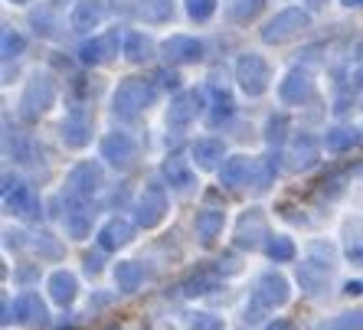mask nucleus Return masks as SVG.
I'll use <instances>...</instances> for the list:
<instances>
[{
    "instance_id": "f257e3e1",
    "label": "nucleus",
    "mask_w": 363,
    "mask_h": 330,
    "mask_svg": "<svg viewBox=\"0 0 363 330\" xmlns=\"http://www.w3.org/2000/svg\"><path fill=\"white\" fill-rule=\"evenodd\" d=\"M304 23H308V17H304V13H298V10H285V13H279V17L269 23L265 40H285V36H291L298 26H304Z\"/></svg>"
},
{
    "instance_id": "6e6552de",
    "label": "nucleus",
    "mask_w": 363,
    "mask_h": 330,
    "mask_svg": "<svg viewBox=\"0 0 363 330\" xmlns=\"http://www.w3.org/2000/svg\"><path fill=\"white\" fill-rule=\"evenodd\" d=\"M17 4H23V0H17Z\"/></svg>"
},
{
    "instance_id": "39448f33",
    "label": "nucleus",
    "mask_w": 363,
    "mask_h": 330,
    "mask_svg": "<svg viewBox=\"0 0 363 330\" xmlns=\"http://www.w3.org/2000/svg\"><path fill=\"white\" fill-rule=\"evenodd\" d=\"M186 7H190V13H194V17H210L213 13V0H186Z\"/></svg>"
},
{
    "instance_id": "423d86ee",
    "label": "nucleus",
    "mask_w": 363,
    "mask_h": 330,
    "mask_svg": "<svg viewBox=\"0 0 363 330\" xmlns=\"http://www.w3.org/2000/svg\"><path fill=\"white\" fill-rule=\"evenodd\" d=\"M255 10H259V0H236V4H233V13H236V17H252Z\"/></svg>"
},
{
    "instance_id": "7ed1b4c3",
    "label": "nucleus",
    "mask_w": 363,
    "mask_h": 330,
    "mask_svg": "<svg viewBox=\"0 0 363 330\" xmlns=\"http://www.w3.org/2000/svg\"><path fill=\"white\" fill-rule=\"evenodd\" d=\"M89 20H92V23L99 20V4H89V0H85L82 7H79V13H76V26L82 30V26L89 23Z\"/></svg>"
},
{
    "instance_id": "20e7f679",
    "label": "nucleus",
    "mask_w": 363,
    "mask_h": 330,
    "mask_svg": "<svg viewBox=\"0 0 363 330\" xmlns=\"http://www.w3.org/2000/svg\"><path fill=\"white\" fill-rule=\"evenodd\" d=\"M144 13L147 17H154V20H161V17H167V0H144Z\"/></svg>"
},
{
    "instance_id": "0eeeda50",
    "label": "nucleus",
    "mask_w": 363,
    "mask_h": 330,
    "mask_svg": "<svg viewBox=\"0 0 363 330\" xmlns=\"http://www.w3.org/2000/svg\"><path fill=\"white\" fill-rule=\"evenodd\" d=\"M347 4H363V0H347Z\"/></svg>"
},
{
    "instance_id": "f03ea898",
    "label": "nucleus",
    "mask_w": 363,
    "mask_h": 330,
    "mask_svg": "<svg viewBox=\"0 0 363 330\" xmlns=\"http://www.w3.org/2000/svg\"><path fill=\"white\" fill-rule=\"evenodd\" d=\"M170 52H174V59H194V56H200V46L194 40H174L167 42V56Z\"/></svg>"
}]
</instances>
